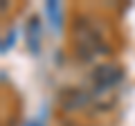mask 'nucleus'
I'll return each mask as SVG.
<instances>
[{
    "label": "nucleus",
    "mask_w": 135,
    "mask_h": 126,
    "mask_svg": "<svg viewBox=\"0 0 135 126\" xmlns=\"http://www.w3.org/2000/svg\"><path fill=\"white\" fill-rule=\"evenodd\" d=\"M14 45V32H9V34L5 36V43H2V52H7V47H11Z\"/></svg>",
    "instance_id": "nucleus-6"
},
{
    "label": "nucleus",
    "mask_w": 135,
    "mask_h": 126,
    "mask_svg": "<svg viewBox=\"0 0 135 126\" xmlns=\"http://www.w3.org/2000/svg\"><path fill=\"white\" fill-rule=\"evenodd\" d=\"M41 36H43V25H41L38 16H29V20L25 23V43L34 56L41 52Z\"/></svg>",
    "instance_id": "nucleus-3"
},
{
    "label": "nucleus",
    "mask_w": 135,
    "mask_h": 126,
    "mask_svg": "<svg viewBox=\"0 0 135 126\" xmlns=\"http://www.w3.org/2000/svg\"><path fill=\"white\" fill-rule=\"evenodd\" d=\"M61 104L70 110H77L86 104H92V92L79 90V88H68V90L61 92Z\"/></svg>",
    "instance_id": "nucleus-4"
},
{
    "label": "nucleus",
    "mask_w": 135,
    "mask_h": 126,
    "mask_svg": "<svg viewBox=\"0 0 135 126\" xmlns=\"http://www.w3.org/2000/svg\"><path fill=\"white\" fill-rule=\"evenodd\" d=\"M72 47L81 61H92L106 52V38L90 18L79 16L72 25Z\"/></svg>",
    "instance_id": "nucleus-1"
},
{
    "label": "nucleus",
    "mask_w": 135,
    "mask_h": 126,
    "mask_svg": "<svg viewBox=\"0 0 135 126\" xmlns=\"http://www.w3.org/2000/svg\"><path fill=\"white\" fill-rule=\"evenodd\" d=\"M124 70L117 63H99L90 74V83H92V92L95 95H108L113 92V88L122 81Z\"/></svg>",
    "instance_id": "nucleus-2"
},
{
    "label": "nucleus",
    "mask_w": 135,
    "mask_h": 126,
    "mask_svg": "<svg viewBox=\"0 0 135 126\" xmlns=\"http://www.w3.org/2000/svg\"><path fill=\"white\" fill-rule=\"evenodd\" d=\"M45 16L50 18V25H52V29H61V20H63V9H61V5L59 2H47L45 5Z\"/></svg>",
    "instance_id": "nucleus-5"
}]
</instances>
